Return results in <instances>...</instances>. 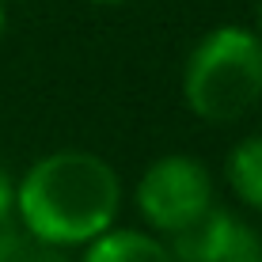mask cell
Returning a JSON list of instances; mask_svg holds the SVG:
<instances>
[{"mask_svg":"<svg viewBox=\"0 0 262 262\" xmlns=\"http://www.w3.org/2000/svg\"><path fill=\"white\" fill-rule=\"evenodd\" d=\"M122 175L92 148H53L15 179V221L50 247H88L118 224Z\"/></svg>","mask_w":262,"mask_h":262,"instance_id":"obj_1","label":"cell"},{"mask_svg":"<svg viewBox=\"0 0 262 262\" xmlns=\"http://www.w3.org/2000/svg\"><path fill=\"white\" fill-rule=\"evenodd\" d=\"M183 103L205 125H232L262 103V38L243 23L205 31L183 61Z\"/></svg>","mask_w":262,"mask_h":262,"instance_id":"obj_2","label":"cell"},{"mask_svg":"<svg viewBox=\"0 0 262 262\" xmlns=\"http://www.w3.org/2000/svg\"><path fill=\"white\" fill-rule=\"evenodd\" d=\"M213 205H216L213 171L186 152L156 156L133 186V209L144 221V228L160 239L179 236L194 221H202Z\"/></svg>","mask_w":262,"mask_h":262,"instance_id":"obj_3","label":"cell"},{"mask_svg":"<svg viewBox=\"0 0 262 262\" xmlns=\"http://www.w3.org/2000/svg\"><path fill=\"white\" fill-rule=\"evenodd\" d=\"M175 262H262V232L236 209L213 205L202 221L167 239Z\"/></svg>","mask_w":262,"mask_h":262,"instance_id":"obj_4","label":"cell"},{"mask_svg":"<svg viewBox=\"0 0 262 262\" xmlns=\"http://www.w3.org/2000/svg\"><path fill=\"white\" fill-rule=\"evenodd\" d=\"M80 262H175L167 239L152 236L148 228H106L84 247Z\"/></svg>","mask_w":262,"mask_h":262,"instance_id":"obj_5","label":"cell"},{"mask_svg":"<svg viewBox=\"0 0 262 262\" xmlns=\"http://www.w3.org/2000/svg\"><path fill=\"white\" fill-rule=\"evenodd\" d=\"M224 179L239 205L262 213V133H247L224 156Z\"/></svg>","mask_w":262,"mask_h":262,"instance_id":"obj_6","label":"cell"},{"mask_svg":"<svg viewBox=\"0 0 262 262\" xmlns=\"http://www.w3.org/2000/svg\"><path fill=\"white\" fill-rule=\"evenodd\" d=\"M27 239H31V236L19 228L15 216H0V262H15L19 251L27 247Z\"/></svg>","mask_w":262,"mask_h":262,"instance_id":"obj_7","label":"cell"},{"mask_svg":"<svg viewBox=\"0 0 262 262\" xmlns=\"http://www.w3.org/2000/svg\"><path fill=\"white\" fill-rule=\"evenodd\" d=\"M19 262H72V258H69V251H61V247H50V243H38V239H27Z\"/></svg>","mask_w":262,"mask_h":262,"instance_id":"obj_8","label":"cell"},{"mask_svg":"<svg viewBox=\"0 0 262 262\" xmlns=\"http://www.w3.org/2000/svg\"><path fill=\"white\" fill-rule=\"evenodd\" d=\"M0 216H15V175L0 167Z\"/></svg>","mask_w":262,"mask_h":262,"instance_id":"obj_9","label":"cell"},{"mask_svg":"<svg viewBox=\"0 0 262 262\" xmlns=\"http://www.w3.org/2000/svg\"><path fill=\"white\" fill-rule=\"evenodd\" d=\"M8 31V0H0V38H4Z\"/></svg>","mask_w":262,"mask_h":262,"instance_id":"obj_10","label":"cell"},{"mask_svg":"<svg viewBox=\"0 0 262 262\" xmlns=\"http://www.w3.org/2000/svg\"><path fill=\"white\" fill-rule=\"evenodd\" d=\"M251 31H255V34H258V38H262V0H258V4H255V27H251Z\"/></svg>","mask_w":262,"mask_h":262,"instance_id":"obj_11","label":"cell"},{"mask_svg":"<svg viewBox=\"0 0 262 262\" xmlns=\"http://www.w3.org/2000/svg\"><path fill=\"white\" fill-rule=\"evenodd\" d=\"M88 4H95V8H118V4H125V0H88Z\"/></svg>","mask_w":262,"mask_h":262,"instance_id":"obj_12","label":"cell"}]
</instances>
